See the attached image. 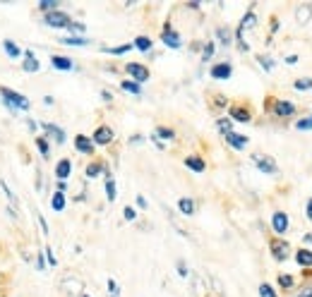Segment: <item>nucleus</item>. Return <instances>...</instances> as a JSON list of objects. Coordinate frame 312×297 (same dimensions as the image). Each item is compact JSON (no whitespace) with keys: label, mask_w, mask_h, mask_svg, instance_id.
Here are the masks:
<instances>
[{"label":"nucleus","mask_w":312,"mask_h":297,"mask_svg":"<svg viewBox=\"0 0 312 297\" xmlns=\"http://www.w3.org/2000/svg\"><path fill=\"white\" fill-rule=\"evenodd\" d=\"M2 48H5V53H7L10 58H22V51H20V46H17L15 41L5 38V41H2Z\"/></svg>","instance_id":"5701e85b"},{"label":"nucleus","mask_w":312,"mask_h":297,"mask_svg":"<svg viewBox=\"0 0 312 297\" xmlns=\"http://www.w3.org/2000/svg\"><path fill=\"white\" fill-rule=\"evenodd\" d=\"M211 56H214V41H207V46L202 51V60H211Z\"/></svg>","instance_id":"e433bc0d"},{"label":"nucleus","mask_w":312,"mask_h":297,"mask_svg":"<svg viewBox=\"0 0 312 297\" xmlns=\"http://www.w3.org/2000/svg\"><path fill=\"white\" fill-rule=\"evenodd\" d=\"M36 266H39V271H46V264H43V254H39V259H36Z\"/></svg>","instance_id":"09e8293b"},{"label":"nucleus","mask_w":312,"mask_h":297,"mask_svg":"<svg viewBox=\"0 0 312 297\" xmlns=\"http://www.w3.org/2000/svg\"><path fill=\"white\" fill-rule=\"evenodd\" d=\"M161 41H164L168 48H180V46H183V38H180V34H178V31H173L170 22H166V24H164V31H161Z\"/></svg>","instance_id":"423d86ee"},{"label":"nucleus","mask_w":312,"mask_h":297,"mask_svg":"<svg viewBox=\"0 0 312 297\" xmlns=\"http://www.w3.org/2000/svg\"><path fill=\"white\" fill-rule=\"evenodd\" d=\"M178 208H180V213L192 216V213H195V202H192L190 197H183V199H178Z\"/></svg>","instance_id":"393cba45"},{"label":"nucleus","mask_w":312,"mask_h":297,"mask_svg":"<svg viewBox=\"0 0 312 297\" xmlns=\"http://www.w3.org/2000/svg\"><path fill=\"white\" fill-rule=\"evenodd\" d=\"M295 17H298V22H300V24H308V22H310V17H312V7H310V5H303V7H298Z\"/></svg>","instance_id":"bb28decb"},{"label":"nucleus","mask_w":312,"mask_h":297,"mask_svg":"<svg viewBox=\"0 0 312 297\" xmlns=\"http://www.w3.org/2000/svg\"><path fill=\"white\" fill-rule=\"evenodd\" d=\"M259 295L262 297H279L276 295V290H274L269 283H262V285H259Z\"/></svg>","instance_id":"c9c22d12"},{"label":"nucleus","mask_w":312,"mask_h":297,"mask_svg":"<svg viewBox=\"0 0 312 297\" xmlns=\"http://www.w3.org/2000/svg\"><path fill=\"white\" fill-rule=\"evenodd\" d=\"M36 147H39V151H41V156H43V158H48V156H51V144H48V139H46V137H36Z\"/></svg>","instance_id":"2f4dec72"},{"label":"nucleus","mask_w":312,"mask_h":297,"mask_svg":"<svg viewBox=\"0 0 312 297\" xmlns=\"http://www.w3.org/2000/svg\"><path fill=\"white\" fill-rule=\"evenodd\" d=\"M209 74H211L214 79H230V74H233V65H230V62H216V65L209 70Z\"/></svg>","instance_id":"6e6552de"},{"label":"nucleus","mask_w":312,"mask_h":297,"mask_svg":"<svg viewBox=\"0 0 312 297\" xmlns=\"http://www.w3.org/2000/svg\"><path fill=\"white\" fill-rule=\"evenodd\" d=\"M216 36H219L221 46H230V43H233V36H230V29H228V27H219V29H216Z\"/></svg>","instance_id":"cd10ccee"},{"label":"nucleus","mask_w":312,"mask_h":297,"mask_svg":"<svg viewBox=\"0 0 312 297\" xmlns=\"http://www.w3.org/2000/svg\"><path fill=\"white\" fill-rule=\"evenodd\" d=\"M271 228H274L276 235H286L288 233V216H286V211H276L271 216Z\"/></svg>","instance_id":"0eeeda50"},{"label":"nucleus","mask_w":312,"mask_h":297,"mask_svg":"<svg viewBox=\"0 0 312 297\" xmlns=\"http://www.w3.org/2000/svg\"><path fill=\"white\" fill-rule=\"evenodd\" d=\"M295 89H298V91L312 89V79H298V82H295Z\"/></svg>","instance_id":"ea45409f"},{"label":"nucleus","mask_w":312,"mask_h":297,"mask_svg":"<svg viewBox=\"0 0 312 297\" xmlns=\"http://www.w3.org/2000/svg\"><path fill=\"white\" fill-rule=\"evenodd\" d=\"M252 161H255V166L262 170V173H267V175H276L279 173V166L274 163V158H269V156H262V153H255L252 156Z\"/></svg>","instance_id":"39448f33"},{"label":"nucleus","mask_w":312,"mask_h":297,"mask_svg":"<svg viewBox=\"0 0 312 297\" xmlns=\"http://www.w3.org/2000/svg\"><path fill=\"white\" fill-rule=\"evenodd\" d=\"M62 46H77V48H84V46H89L91 43V38H86V36H65V38H58Z\"/></svg>","instance_id":"f3484780"},{"label":"nucleus","mask_w":312,"mask_h":297,"mask_svg":"<svg viewBox=\"0 0 312 297\" xmlns=\"http://www.w3.org/2000/svg\"><path fill=\"white\" fill-rule=\"evenodd\" d=\"M298 297H312V288H305V290H303Z\"/></svg>","instance_id":"8fccbe9b"},{"label":"nucleus","mask_w":312,"mask_h":297,"mask_svg":"<svg viewBox=\"0 0 312 297\" xmlns=\"http://www.w3.org/2000/svg\"><path fill=\"white\" fill-rule=\"evenodd\" d=\"M185 166H187L192 173H204V170H207V163H204L202 156H187V158H185Z\"/></svg>","instance_id":"6ab92c4d"},{"label":"nucleus","mask_w":312,"mask_h":297,"mask_svg":"<svg viewBox=\"0 0 312 297\" xmlns=\"http://www.w3.org/2000/svg\"><path fill=\"white\" fill-rule=\"evenodd\" d=\"M101 170L106 173V166H104V163H89V166H86V178H96Z\"/></svg>","instance_id":"473e14b6"},{"label":"nucleus","mask_w":312,"mask_h":297,"mask_svg":"<svg viewBox=\"0 0 312 297\" xmlns=\"http://www.w3.org/2000/svg\"><path fill=\"white\" fill-rule=\"evenodd\" d=\"M72 173V161L70 158H60L56 163V178L58 180H67Z\"/></svg>","instance_id":"2eb2a0df"},{"label":"nucleus","mask_w":312,"mask_h":297,"mask_svg":"<svg viewBox=\"0 0 312 297\" xmlns=\"http://www.w3.org/2000/svg\"><path fill=\"white\" fill-rule=\"evenodd\" d=\"M22 70H24V72H39V70H41V62L36 60L34 51H27V58L22 60Z\"/></svg>","instance_id":"412c9836"},{"label":"nucleus","mask_w":312,"mask_h":297,"mask_svg":"<svg viewBox=\"0 0 312 297\" xmlns=\"http://www.w3.org/2000/svg\"><path fill=\"white\" fill-rule=\"evenodd\" d=\"M113 130L108 127V125H99L96 130H94V134H91V142L94 144H99V147H108L111 142H113Z\"/></svg>","instance_id":"20e7f679"},{"label":"nucleus","mask_w":312,"mask_h":297,"mask_svg":"<svg viewBox=\"0 0 312 297\" xmlns=\"http://www.w3.org/2000/svg\"><path fill=\"white\" fill-rule=\"evenodd\" d=\"M216 125H219V130H221L224 134H226V132H230V120H228V118H221Z\"/></svg>","instance_id":"79ce46f5"},{"label":"nucleus","mask_w":312,"mask_h":297,"mask_svg":"<svg viewBox=\"0 0 312 297\" xmlns=\"http://www.w3.org/2000/svg\"><path fill=\"white\" fill-rule=\"evenodd\" d=\"M224 139H226V142H228V144H230L233 148H235V151H243V148L248 147V142H250L245 134H238V132H233V130L224 134Z\"/></svg>","instance_id":"9d476101"},{"label":"nucleus","mask_w":312,"mask_h":297,"mask_svg":"<svg viewBox=\"0 0 312 297\" xmlns=\"http://www.w3.org/2000/svg\"><path fill=\"white\" fill-rule=\"evenodd\" d=\"M123 216H125V221H135V218H137V211L132 206H125V213H123Z\"/></svg>","instance_id":"c03bdc74"},{"label":"nucleus","mask_w":312,"mask_h":297,"mask_svg":"<svg viewBox=\"0 0 312 297\" xmlns=\"http://www.w3.org/2000/svg\"><path fill=\"white\" fill-rule=\"evenodd\" d=\"M295 261H298L300 266L312 268V252L310 249H298V252H295Z\"/></svg>","instance_id":"4be33fe9"},{"label":"nucleus","mask_w":312,"mask_h":297,"mask_svg":"<svg viewBox=\"0 0 312 297\" xmlns=\"http://www.w3.org/2000/svg\"><path fill=\"white\" fill-rule=\"evenodd\" d=\"M135 46L132 43H123V46H113V48H104L106 53H111V56H125V53H130Z\"/></svg>","instance_id":"c85d7f7f"},{"label":"nucleus","mask_w":312,"mask_h":297,"mask_svg":"<svg viewBox=\"0 0 312 297\" xmlns=\"http://www.w3.org/2000/svg\"><path fill=\"white\" fill-rule=\"evenodd\" d=\"M305 211H308V218H310V221H312V199H310V202H308V206H305Z\"/></svg>","instance_id":"864d4df0"},{"label":"nucleus","mask_w":312,"mask_h":297,"mask_svg":"<svg viewBox=\"0 0 312 297\" xmlns=\"http://www.w3.org/2000/svg\"><path fill=\"white\" fill-rule=\"evenodd\" d=\"M286 62H288V65H295V62H298V56H288Z\"/></svg>","instance_id":"603ef678"},{"label":"nucleus","mask_w":312,"mask_h":297,"mask_svg":"<svg viewBox=\"0 0 312 297\" xmlns=\"http://www.w3.org/2000/svg\"><path fill=\"white\" fill-rule=\"evenodd\" d=\"M230 120H235V122H250L252 120V113H250V108L248 106H233L230 108Z\"/></svg>","instance_id":"9b49d317"},{"label":"nucleus","mask_w":312,"mask_h":297,"mask_svg":"<svg viewBox=\"0 0 312 297\" xmlns=\"http://www.w3.org/2000/svg\"><path fill=\"white\" fill-rule=\"evenodd\" d=\"M75 19L70 17V15H65V12H48V15H43V24L46 27H53V29H70V24H72Z\"/></svg>","instance_id":"f03ea898"},{"label":"nucleus","mask_w":312,"mask_h":297,"mask_svg":"<svg viewBox=\"0 0 312 297\" xmlns=\"http://www.w3.org/2000/svg\"><path fill=\"white\" fill-rule=\"evenodd\" d=\"M255 22H257V17H255V10L250 7V10L245 12V17H243V22L238 24V31H235V34H238V36H243V31H245V29H252V27H255Z\"/></svg>","instance_id":"a211bd4d"},{"label":"nucleus","mask_w":312,"mask_h":297,"mask_svg":"<svg viewBox=\"0 0 312 297\" xmlns=\"http://www.w3.org/2000/svg\"><path fill=\"white\" fill-rule=\"evenodd\" d=\"M178 273H180V276H183V278H185V276H187V273H190V271H187V266H185V261H183V259H180V261H178Z\"/></svg>","instance_id":"49530a36"},{"label":"nucleus","mask_w":312,"mask_h":297,"mask_svg":"<svg viewBox=\"0 0 312 297\" xmlns=\"http://www.w3.org/2000/svg\"><path fill=\"white\" fill-rule=\"evenodd\" d=\"M259 65H262V67H264V70H267V72H269V70H271V67H274V60L269 58V56H259Z\"/></svg>","instance_id":"58836bf2"},{"label":"nucleus","mask_w":312,"mask_h":297,"mask_svg":"<svg viewBox=\"0 0 312 297\" xmlns=\"http://www.w3.org/2000/svg\"><path fill=\"white\" fill-rule=\"evenodd\" d=\"M108 293H111V297H118V293H120V288H118V283L113 278H108Z\"/></svg>","instance_id":"37998d69"},{"label":"nucleus","mask_w":312,"mask_h":297,"mask_svg":"<svg viewBox=\"0 0 312 297\" xmlns=\"http://www.w3.org/2000/svg\"><path fill=\"white\" fill-rule=\"evenodd\" d=\"M0 101H2V106L7 108V111H29L31 108V101H29L24 93H20V91L10 89V87H0Z\"/></svg>","instance_id":"f257e3e1"},{"label":"nucleus","mask_w":312,"mask_h":297,"mask_svg":"<svg viewBox=\"0 0 312 297\" xmlns=\"http://www.w3.org/2000/svg\"><path fill=\"white\" fill-rule=\"evenodd\" d=\"M120 87L125 91H130V93H135V96H142V84H137V82H132V79H125Z\"/></svg>","instance_id":"c756f323"},{"label":"nucleus","mask_w":312,"mask_h":297,"mask_svg":"<svg viewBox=\"0 0 312 297\" xmlns=\"http://www.w3.org/2000/svg\"><path fill=\"white\" fill-rule=\"evenodd\" d=\"M2 280H5V276H2V273H0V285H2Z\"/></svg>","instance_id":"6e6d98bb"},{"label":"nucleus","mask_w":312,"mask_h":297,"mask_svg":"<svg viewBox=\"0 0 312 297\" xmlns=\"http://www.w3.org/2000/svg\"><path fill=\"white\" fill-rule=\"evenodd\" d=\"M125 72L132 77V82H137V84H142V82H146L151 74H149V67L146 65H142V62H127L125 65Z\"/></svg>","instance_id":"7ed1b4c3"},{"label":"nucleus","mask_w":312,"mask_h":297,"mask_svg":"<svg viewBox=\"0 0 312 297\" xmlns=\"http://www.w3.org/2000/svg\"><path fill=\"white\" fill-rule=\"evenodd\" d=\"M36 221H39V225H41V233H43V235H48V223H46V218H43L39 211H36Z\"/></svg>","instance_id":"a19ab883"},{"label":"nucleus","mask_w":312,"mask_h":297,"mask_svg":"<svg viewBox=\"0 0 312 297\" xmlns=\"http://www.w3.org/2000/svg\"><path fill=\"white\" fill-rule=\"evenodd\" d=\"M65 189H67V185L62 180H58V192H65Z\"/></svg>","instance_id":"3c124183"},{"label":"nucleus","mask_w":312,"mask_h":297,"mask_svg":"<svg viewBox=\"0 0 312 297\" xmlns=\"http://www.w3.org/2000/svg\"><path fill=\"white\" fill-rule=\"evenodd\" d=\"M58 5H60L58 0H41V2H39V10H41L43 15H48V12H56Z\"/></svg>","instance_id":"7c9ffc66"},{"label":"nucleus","mask_w":312,"mask_h":297,"mask_svg":"<svg viewBox=\"0 0 312 297\" xmlns=\"http://www.w3.org/2000/svg\"><path fill=\"white\" fill-rule=\"evenodd\" d=\"M94 147H96V144H94V142H91L86 134H77V137H75V148H77L80 153L91 156V153H94Z\"/></svg>","instance_id":"f8f14e48"},{"label":"nucleus","mask_w":312,"mask_h":297,"mask_svg":"<svg viewBox=\"0 0 312 297\" xmlns=\"http://www.w3.org/2000/svg\"><path fill=\"white\" fill-rule=\"evenodd\" d=\"M41 130H43L48 137H53L58 144H65V139H67V137H65V130L58 127V125H53V122H41Z\"/></svg>","instance_id":"1a4fd4ad"},{"label":"nucleus","mask_w":312,"mask_h":297,"mask_svg":"<svg viewBox=\"0 0 312 297\" xmlns=\"http://www.w3.org/2000/svg\"><path fill=\"white\" fill-rule=\"evenodd\" d=\"M46 257H48V264L56 268V266H58V259H56V254L51 252V247H46Z\"/></svg>","instance_id":"a18cd8bd"},{"label":"nucleus","mask_w":312,"mask_h":297,"mask_svg":"<svg viewBox=\"0 0 312 297\" xmlns=\"http://www.w3.org/2000/svg\"><path fill=\"white\" fill-rule=\"evenodd\" d=\"M137 206H140V208H146V206H149V204H146V199H144L142 194H137Z\"/></svg>","instance_id":"de8ad7c7"},{"label":"nucleus","mask_w":312,"mask_h":297,"mask_svg":"<svg viewBox=\"0 0 312 297\" xmlns=\"http://www.w3.org/2000/svg\"><path fill=\"white\" fill-rule=\"evenodd\" d=\"M101 98H104V101H111V98H113V96H111V93H108V91H101Z\"/></svg>","instance_id":"5fc2aeb1"},{"label":"nucleus","mask_w":312,"mask_h":297,"mask_svg":"<svg viewBox=\"0 0 312 297\" xmlns=\"http://www.w3.org/2000/svg\"><path fill=\"white\" fill-rule=\"evenodd\" d=\"M118 192H115V180L113 178H106V199L108 202H115Z\"/></svg>","instance_id":"f704fd0d"},{"label":"nucleus","mask_w":312,"mask_h":297,"mask_svg":"<svg viewBox=\"0 0 312 297\" xmlns=\"http://www.w3.org/2000/svg\"><path fill=\"white\" fill-rule=\"evenodd\" d=\"M154 137H156L159 142H161V139H173V137H175V132H173L170 127H156Z\"/></svg>","instance_id":"72a5a7b5"},{"label":"nucleus","mask_w":312,"mask_h":297,"mask_svg":"<svg viewBox=\"0 0 312 297\" xmlns=\"http://www.w3.org/2000/svg\"><path fill=\"white\" fill-rule=\"evenodd\" d=\"M132 46H135L137 51H142V53H149V51H151V46H154V41H151L149 36H137Z\"/></svg>","instance_id":"b1692460"},{"label":"nucleus","mask_w":312,"mask_h":297,"mask_svg":"<svg viewBox=\"0 0 312 297\" xmlns=\"http://www.w3.org/2000/svg\"><path fill=\"white\" fill-rule=\"evenodd\" d=\"M271 254H274V259L286 261V259H288V244H286V242H279V240H274V242H271Z\"/></svg>","instance_id":"aec40b11"},{"label":"nucleus","mask_w":312,"mask_h":297,"mask_svg":"<svg viewBox=\"0 0 312 297\" xmlns=\"http://www.w3.org/2000/svg\"><path fill=\"white\" fill-rule=\"evenodd\" d=\"M80 297H91V295H80Z\"/></svg>","instance_id":"4d7b16f0"},{"label":"nucleus","mask_w":312,"mask_h":297,"mask_svg":"<svg viewBox=\"0 0 312 297\" xmlns=\"http://www.w3.org/2000/svg\"><path fill=\"white\" fill-rule=\"evenodd\" d=\"M0 187H2V192H5V199H7V206L12 208H20V197L12 192V187L7 185V180H0Z\"/></svg>","instance_id":"dca6fc26"},{"label":"nucleus","mask_w":312,"mask_h":297,"mask_svg":"<svg viewBox=\"0 0 312 297\" xmlns=\"http://www.w3.org/2000/svg\"><path fill=\"white\" fill-rule=\"evenodd\" d=\"M271 111H274V115H279V118H291V115L295 113V106H293L291 101H276Z\"/></svg>","instance_id":"ddd939ff"},{"label":"nucleus","mask_w":312,"mask_h":297,"mask_svg":"<svg viewBox=\"0 0 312 297\" xmlns=\"http://www.w3.org/2000/svg\"><path fill=\"white\" fill-rule=\"evenodd\" d=\"M51 206L53 211H65V192H53V197H51Z\"/></svg>","instance_id":"a878e982"},{"label":"nucleus","mask_w":312,"mask_h":297,"mask_svg":"<svg viewBox=\"0 0 312 297\" xmlns=\"http://www.w3.org/2000/svg\"><path fill=\"white\" fill-rule=\"evenodd\" d=\"M51 65L60 70V72H70V70H75V62L72 58H67V56H51Z\"/></svg>","instance_id":"4468645a"},{"label":"nucleus","mask_w":312,"mask_h":297,"mask_svg":"<svg viewBox=\"0 0 312 297\" xmlns=\"http://www.w3.org/2000/svg\"><path fill=\"white\" fill-rule=\"evenodd\" d=\"M279 285L286 288V290H288V288H293V276H284V273H281V276H279Z\"/></svg>","instance_id":"4c0bfd02"}]
</instances>
